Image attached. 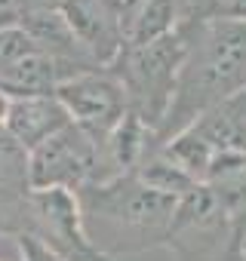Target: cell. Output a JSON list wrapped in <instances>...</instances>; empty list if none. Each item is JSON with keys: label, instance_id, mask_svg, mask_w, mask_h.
I'll list each match as a JSON object with an SVG mask.
<instances>
[{"label": "cell", "instance_id": "2", "mask_svg": "<svg viewBox=\"0 0 246 261\" xmlns=\"http://www.w3.org/2000/svg\"><path fill=\"white\" fill-rule=\"evenodd\" d=\"M77 203L89 243L114 261V255H136L166 246L179 200L151 191L136 175H120L80 188Z\"/></svg>", "mask_w": 246, "mask_h": 261}, {"label": "cell", "instance_id": "12", "mask_svg": "<svg viewBox=\"0 0 246 261\" xmlns=\"http://www.w3.org/2000/svg\"><path fill=\"white\" fill-rule=\"evenodd\" d=\"M182 25L179 0H145L127 22V46H145L166 34H173Z\"/></svg>", "mask_w": 246, "mask_h": 261}, {"label": "cell", "instance_id": "6", "mask_svg": "<svg viewBox=\"0 0 246 261\" xmlns=\"http://www.w3.org/2000/svg\"><path fill=\"white\" fill-rule=\"evenodd\" d=\"M99 181V142L68 123L62 133L28 151V185L31 191H71Z\"/></svg>", "mask_w": 246, "mask_h": 261}, {"label": "cell", "instance_id": "3", "mask_svg": "<svg viewBox=\"0 0 246 261\" xmlns=\"http://www.w3.org/2000/svg\"><path fill=\"white\" fill-rule=\"evenodd\" d=\"M185 62V37L176 28L173 34L145 43V46H123V53L108 68L127 98V111L136 114L151 133L157 136L160 123L169 114L176 98L179 71Z\"/></svg>", "mask_w": 246, "mask_h": 261}, {"label": "cell", "instance_id": "13", "mask_svg": "<svg viewBox=\"0 0 246 261\" xmlns=\"http://www.w3.org/2000/svg\"><path fill=\"white\" fill-rule=\"evenodd\" d=\"M182 22H246V0H179Z\"/></svg>", "mask_w": 246, "mask_h": 261}, {"label": "cell", "instance_id": "10", "mask_svg": "<svg viewBox=\"0 0 246 261\" xmlns=\"http://www.w3.org/2000/svg\"><path fill=\"white\" fill-rule=\"evenodd\" d=\"M203 185L228 209V215L240 224V230L246 237V154L243 151H218L206 169Z\"/></svg>", "mask_w": 246, "mask_h": 261}, {"label": "cell", "instance_id": "15", "mask_svg": "<svg viewBox=\"0 0 246 261\" xmlns=\"http://www.w3.org/2000/svg\"><path fill=\"white\" fill-rule=\"evenodd\" d=\"M10 105H13V95L0 86V126L7 123V117H10Z\"/></svg>", "mask_w": 246, "mask_h": 261}, {"label": "cell", "instance_id": "9", "mask_svg": "<svg viewBox=\"0 0 246 261\" xmlns=\"http://www.w3.org/2000/svg\"><path fill=\"white\" fill-rule=\"evenodd\" d=\"M68 123L71 117L56 98V92H40V95H13L10 117L4 126L25 151H34L37 145L62 133Z\"/></svg>", "mask_w": 246, "mask_h": 261}, {"label": "cell", "instance_id": "5", "mask_svg": "<svg viewBox=\"0 0 246 261\" xmlns=\"http://www.w3.org/2000/svg\"><path fill=\"white\" fill-rule=\"evenodd\" d=\"M19 233L37 237L65 261H111L89 243L77 194L71 191H31L16 218L13 237Z\"/></svg>", "mask_w": 246, "mask_h": 261}, {"label": "cell", "instance_id": "17", "mask_svg": "<svg viewBox=\"0 0 246 261\" xmlns=\"http://www.w3.org/2000/svg\"><path fill=\"white\" fill-rule=\"evenodd\" d=\"M243 246H246V237H243Z\"/></svg>", "mask_w": 246, "mask_h": 261}, {"label": "cell", "instance_id": "16", "mask_svg": "<svg viewBox=\"0 0 246 261\" xmlns=\"http://www.w3.org/2000/svg\"><path fill=\"white\" fill-rule=\"evenodd\" d=\"M243 261H246V246H243Z\"/></svg>", "mask_w": 246, "mask_h": 261}, {"label": "cell", "instance_id": "1", "mask_svg": "<svg viewBox=\"0 0 246 261\" xmlns=\"http://www.w3.org/2000/svg\"><path fill=\"white\" fill-rule=\"evenodd\" d=\"M179 31L185 37V62L169 114L154 136L157 145H166L246 86V22H182Z\"/></svg>", "mask_w": 246, "mask_h": 261}, {"label": "cell", "instance_id": "7", "mask_svg": "<svg viewBox=\"0 0 246 261\" xmlns=\"http://www.w3.org/2000/svg\"><path fill=\"white\" fill-rule=\"evenodd\" d=\"M56 98L68 111L71 123L80 126L83 133H89L95 142H102L127 114L123 89L108 68H95V71L68 77L65 83L56 86Z\"/></svg>", "mask_w": 246, "mask_h": 261}, {"label": "cell", "instance_id": "8", "mask_svg": "<svg viewBox=\"0 0 246 261\" xmlns=\"http://www.w3.org/2000/svg\"><path fill=\"white\" fill-rule=\"evenodd\" d=\"M59 10L77 34V40L83 43V49L89 53V59L99 68H111L127 46L123 13L117 0H65Z\"/></svg>", "mask_w": 246, "mask_h": 261}, {"label": "cell", "instance_id": "14", "mask_svg": "<svg viewBox=\"0 0 246 261\" xmlns=\"http://www.w3.org/2000/svg\"><path fill=\"white\" fill-rule=\"evenodd\" d=\"M13 240H16V246H19L22 261H65L59 252H53L46 243H40V240L31 237V233H19V237H13Z\"/></svg>", "mask_w": 246, "mask_h": 261}, {"label": "cell", "instance_id": "11", "mask_svg": "<svg viewBox=\"0 0 246 261\" xmlns=\"http://www.w3.org/2000/svg\"><path fill=\"white\" fill-rule=\"evenodd\" d=\"M197 136H203L215 151H243L246 154V86L234 92L228 101L203 114L197 123H191Z\"/></svg>", "mask_w": 246, "mask_h": 261}, {"label": "cell", "instance_id": "4", "mask_svg": "<svg viewBox=\"0 0 246 261\" xmlns=\"http://www.w3.org/2000/svg\"><path fill=\"white\" fill-rule=\"evenodd\" d=\"M166 246L179 261H243V230L206 185L179 197Z\"/></svg>", "mask_w": 246, "mask_h": 261}]
</instances>
